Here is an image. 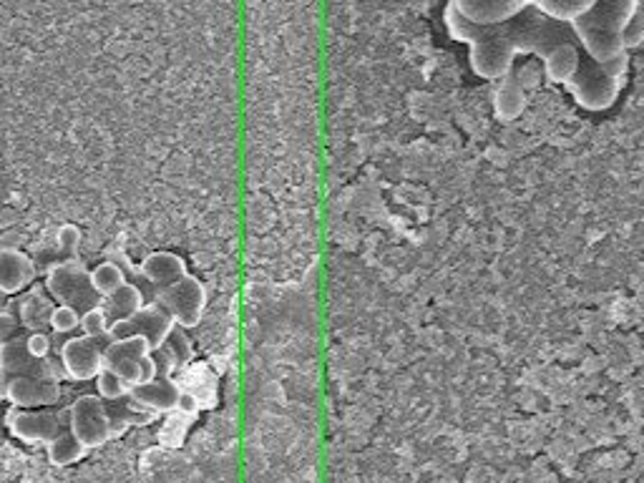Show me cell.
Returning <instances> with one entry per match:
<instances>
[{
  "label": "cell",
  "mask_w": 644,
  "mask_h": 483,
  "mask_svg": "<svg viewBox=\"0 0 644 483\" xmlns=\"http://www.w3.org/2000/svg\"><path fill=\"white\" fill-rule=\"evenodd\" d=\"M141 274L146 283H151L159 290H164L169 284L179 283L182 277H187V262L174 252H154L141 262Z\"/></svg>",
  "instance_id": "cell-16"
},
{
  "label": "cell",
  "mask_w": 644,
  "mask_h": 483,
  "mask_svg": "<svg viewBox=\"0 0 644 483\" xmlns=\"http://www.w3.org/2000/svg\"><path fill=\"white\" fill-rule=\"evenodd\" d=\"M91 283H94L96 293L101 294V297H109V294L116 293L126 283L124 270L116 262H101L99 267L91 270Z\"/></svg>",
  "instance_id": "cell-23"
},
{
  "label": "cell",
  "mask_w": 644,
  "mask_h": 483,
  "mask_svg": "<svg viewBox=\"0 0 644 483\" xmlns=\"http://www.w3.org/2000/svg\"><path fill=\"white\" fill-rule=\"evenodd\" d=\"M0 375L16 378V375H33V378L58 380V373L48 363V357H36L26 345V337L16 335L0 343Z\"/></svg>",
  "instance_id": "cell-10"
},
{
  "label": "cell",
  "mask_w": 644,
  "mask_h": 483,
  "mask_svg": "<svg viewBox=\"0 0 644 483\" xmlns=\"http://www.w3.org/2000/svg\"><path fill=\"white\" fill-rule=\"evenodd\" d=\"M531 5L554 21L572 26L574 21H579L582 15L592 11L597 0H531Z\"/></svg>",
  "instance_id": "cell-19"
},
{
  "label": "cell",
  "mask_w": 644,
  "mask_h": 483,
  "mask_svg": "<svg viewBox=\"0 0 644 483\" xmlns=\"http://www.w3.org/2000/svg\"><path fill=\"white\" fill-rule=\"evenodd\" d=\"M46 293L51 294L58 305H68L81 315L104 303V297L96 293L91 283V272L81 262H61L46 274Z\"/></svg>",
  "instance_id": "cell-3"
},
{
  "label": "cell",
  "mask_w": 644,
  "mask_h": 483,
  "mask_svg": "<svg viewBox=\"0 0 644 483\" xmlns=\"http://www.w3.org/2000/svg\"><path fill=\"white\" fill-rule=\"evenodd\" d=\"M458 13L476 26H499L531 8V0H451Z\"/></svg>",
  "instance_id": "cell-12"
},
{
  "label": "cell",
  "mask_w": 644,
  "mask_h": 483,
  "mask_svg": "<svg viewBox=\"0 0 644 483\" xmlns=\"http://www.w3.org/2000/svg\"><path fill=\"white\" fill-rule=\"evenodd\" d=\"M26 345H28V350L36 357H48V353H51V337L46 335V333H31V335L26 337Z\"/></svg>",
  "instance_id": "cell-28"
},
{
  "label": "cell",
  "mask_w": 644,
  "mask_h": 483,
  "mask_svg": "<svg viewBox=\"0 0 644 483\" xmlns=\"http://www.w3.org/2000/svg\"><path fill=\"white\" fill-rule=\"evenodd\" d=\"M129 400L139 406L146 413H169V410L179 408V400H182V393L179 388L171 383L169 378H156L146 380V383H139L134 388H129Z\"/></svg>",
  "instance_id": "cell-13"
},
{
  "label": "cell",
  "mask_w": 644,
  "mask_h": 483,
  "mask_svg": "<svg viewBox=\"0 0 644 483\" xmlns=\"http://www.w3.org/2000/svg\"><path fill=\"white\" fill-rule=\"evenodd\" d=\"M36 280V264L18 250H0V293L16 294Z\"/></svg>",
  "instance_id": "cell-15"
},
{
  "label": "cell",
  "mask_w": 644,
  "mask_h": 483,
  "mask_svg": "<svg viewBox=\"0 0 644 483\" xmlns=\"http://www.w3.org/2000/svg\"><path fill=\"white\" fill-rule=\"evenodd\" d=\"M579 66H582V48H579V43L574 41L554 46V48L546 53V58L541 61V68H544L546 81L559 86L569 84L574 76H576V71H579Z\"/></svg>",
  "instance_id": "cell-14"
},
{
  "label": "cell",
  "mask_w": 644,
  "mask_h": 483,
  "mask_svg": "<svg viewBox=\"0 0 644 483\" xmlns=\"http://www.w3.org/2000/svg\"><path fill=\"white\" fill-rule=\"evenodd\" d=\"M81 330H84V335L109 337L111 323H109V317H106L104 307L99 305L94 307V310L84 313V315H81Z\"/></svg>",
  "instance_id": "cell-27"
},
{
  "label": "cell",
  "mask_w": 644,
  "mask_h": 483,
  "mask_svg": "<svg viewBox=\"0 0 644 483\" xmlns=\"http://www.w3.org/2000/svg\"><path fill=\"white\" fill-rule=\"evenodd\" d=\"M622 46L627 53L642 51L644 48V13H642V8H637V13H634L632 18H629V23L624 26Z\"/></svg>",
  "instance_id": "cell-26"
},
{
  "label": "cell",
  "mask_w": 644,
  "mask_h": 483,
  "mask_svg": "<svg viewBox=\"0 0 644 483\" xmlns=\"http://www.w3.org/2000/svg\"><path fill=\"white\" fill-rule=\"evenodd\" d=\"M106 343H109V337H68L61 347V368L66 378L78 380V383L99 378V373L104 370Z\"/></svg>",
  "instance_id": "cell-8"
},
{
  "label": "cell",
  "mask_w": 644,
  "mask_h": 483,
  "mask_svg": "<svg viewBox=\"0 0 644 483\" xmlns=\"http://www.w3.org/2000/svg\"><path fill=\"white\" fill-rule=\"evenodd\" d=\"M174 320L161 305H144L139 313H134L126 320H119L109 330V340H124V337H144L154 353L167 340V335L174 330Z\"/></svg>",
  "instance_id": "cell-9"
},
{
  "label": "cell",
  "mask_w": 644,
  "mask_h": 483,
  "mask_svg": "<svg viewBox=\"0 0 644 483\" xmlns=\"http://www.w3.org/2000/svg\"><path fill=\"white\" fill-rule=\"evenodd\" d=\"M639 8H642V13H644V0H639ZM644 51V48H642Z\"/></svg>",
  "instance_id": "cell-31"
},
{
  "label": "cell",
  "mask_w": 644,
  "mask_h": 483,
  "mask_svg": "<svg viewBox=\"0 0 644 483\" xmlns=\"http://www.w3.org/2000/svg\"><path fill=\"white\" fill-rule=\"evenodd\" d=\"M5 423L8 431L23 443H48L61 436L68 428V420L63 423L61 413H56L53 408H16L11 406L5 413Z\"/></svg>",
  "instance_id": "cell-7"
},
{
  "label": "cell",
  "mask_w": 644,
  "mask_h": 483,
  "mask_svg": "<svg viewBox=\"0 0 644 483\" xmlns=\"http://www.w3.org/2000/svg\"><path fill=\"white\" fill-rule=\"evenodd\" d=\"M156 305L164 307L179 327H194L199 325V320L204 315L207 290H204V284L199 283L197 277L187 274L179 283L164 287L159 293V303Z\"/></svg>",
  "instance_id": "cell-6"
},
{
  "label": "cell",
  "mask_w": 644,
  "mask_h": 483,
  "mask_svg": "<svg viewBox=\"0 0 644 483\" xmlns=\"http://www.w3.org/2000/svg\"><path fill=\"white\" fill-rule=\"evenodd\" d=\"M0 398H5V378L0 375Z\"/></svg>",
  "instance_id": "cell-30"
},
{
  "label": "cell",
  "mask_w": 644,
  "mask_h": 483,
  "mask_svg": "<svg viewBox=\"0 0 644 483\" xmlns=\"http://www.w3.org/2000/svg\"><path fill=\"white\" fill-rule=\"evenodd\" d=\"M96 385H99V396H101L104 400L129 398V385H126L124 380L119 378L116 373H111L109 368H104L101 373H99Z\"/></svg>",
  "instance_id": "cell-24"
},
{
  "label": "cell",
  "mask_w": 644,
  "mask_h": 483,
  "mask_svg": "<svg viewBox=\"0 0 644 483\" xmlns=\"http://www.w3.org/2000/svg\"><path fill=\"white\" fill-rule=\"evenodd\" d=\"M104 368L116 373L129 388L146 383L159 375V365L154 360V347L144 337H124L109 340L104 347Z\"/></svg>",
  "instance_id": "cell-2"
},
{
  "label": "cell",
  "mask_w": 644,
  "mask_h": 483,
  "mask_svg": "<svg viewBox=\"0 0 644 483\" xmlns=\"http://www.w3.org/2000/svg\"><path fill=\"white\" fill-rule=\"evenodd\" d=\"M526 104H529L526 88L509 74L499 84L496 94H493V111H496V118L504 121V124L516 121V118L526 111Z\"/></svg>",
  "instance_id": "cell-17"
},
{
  "label": "cell",
  "mask_w": 644,
  "mask_h": 483,
  "mask_svg": "<svg viewBox=\"0 0 644 483\" xmlns=\"http://www.w3.org/2000/svg\"><path fill=\"white\" fill-rule=\"evenodd\" d=\"M5 400L16 408H51L61 400V383L33 375L5 378Z\"/></svg>",
  "instance_id": "cell-11"
},
{
  "label": "cell",
  "mask_w": 644,
  "mask_h": 483,
  "mask_svg": "<svg viewBox=\"0 0 644 483\" xmlns=\"http://www.w3.org/2000/svg\"><path fill=\"white\" fill-rule=\"evenodd\" d=\"M18 325H21V323H18L11 313H0V343H5V340L16 337Z\"/></svg>",
  "instance_id": "cell-29"
},
{
  "label": "cell",
  "mask_w": 644,
  "mask_h": 483,
  "mask_svg": "<svg viewBox=\"0 0 644 483\" xmlns=\"http://www.w3.org/2000/svg\"><path fill=\"white\" fill-rule=\"evenodd\" d=\"M51 313L53 303L41 290H31L21 300V325L31 333H43V327L51 325Z\"/></svg>",
  "instance_id": "cell-20"
},
{
  "label": "cell",
  "mask_w": 644,
  "mask_h": 483,
  "mask_svg": "<svg viewBox=\"0 0 644 483\" xmlns=\"http://www.w3.org/2000/svg\"><path fill=\"white\" fill-rule=\"evenodd\" d=\"M639 8V0H597L592 11L572 23V31L592 61L607 64L622 56V31Z\"/></svg>",
  "instance_id": "cell-1"
},
{
  "label": "cell",
  "mask_w": 644,
  "mask_h": 483,
  "mask_svg": "<svg viewBox=\"0 0 644 483\" xmlns=\"http://www.w3.org/2000/svg\"><path fill=\"white\" fill-rule=\"evenodd\" d=\"M161 363H169V368H184L192 355H194V347H192V340L184 333V327L174 325V330L169 333L167 340L161 343V347L156 350Z\"/></svg>",
  "instance_id": "cell-21"
},
{
  "label": "cell",
  "mask_w": 644,
  "mask_h": 483,
  "mask_svg": "<svg viewBox=\"0 0 644 483\" xmlns=\"http://www.w3.org/2000/svg\"><path fill=\"white\" fill-rule=\"evenodd\" d=\"M46 451H48V461H51L53 466L66 468V466H71V463L81 461L86 453H88V448L66 428L61 436H56V438L46 446Z\"/></svg>",
  "instance_id": "cell-22"
},
{
  "label": "cell",
  "mask_w": 644,
  "mask_h": 483,
  "mask_svg": "<svg viewBox=\"0 0 644 483\" xmlns=\"http://www.w3.org/2000/svg\"><path fill=\"white\" fill-rule=\"evenodd\" d=\"M622 86V81H617V78H612V76L604 71L602 64L592 61L582 51V66H579L576 76L564 88L587 111H607L619 98Z\"/></svg>",
  "instance_id": "cell-4"
},
{
  "label": "cell",
  "mask_w": 644,
  "mask_h": 483,
  "mask_svg": "<svg viewBox=\"0 0 644 483\" xmlns=\"http://www.w3.org/2000/svg\"><path fill=\"white\" fill-rule=\"evenodd\" d=\"M68 431L84 443L86 448H99L114 438V426L101 396H81L68 408Z\"/></svg>",
  "instance_id": "cell-5"
},
{
  "label": "cell",
  "mask_w": 644,
  "mask_h": 483,
  "mask_svg": "<svg viewBox=\"0 0 644 483\" xmlns=\"http://www.w3.org/2000/svg\"><path fill=\"white\" fill-rule=\"evenodd\" d=\"M48 327H51L53 333H58V335L76 333V330L81 327V313H78V310H73V307H68V305L53 307L51 325Z\"/></svg>",
  "instance_id": "cell-25"
},
{
  "label": "cell",
  "mask_w": 644,
  "mask_h": 483,
  "mask_svg": "<svg viewBox=\"0 0 644 483\" xmlns=\"http://www.w3.org/2000/svg\"><path fill=\"white\" fill-rule=\"evenodd\" d=\"M101 307H104L109 323L114 325V323H119V320H126V317H131L134 313H139V310L144 307V297H141V290H139L136 284L124 283L119 290H116V293L104 297Z\"/></svg>",
  "instance_id": "cell-18"
}]
</instances>
